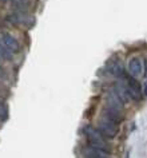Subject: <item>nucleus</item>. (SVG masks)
<instances>
[{
	"mask_svg": "<svg viewBox=\"0 0 147 158\" xmlns=\"http://www.w3.org/2000/svg\"><path fill=\"white\" fill-rule=\"evenodd\" d=\"M86 137L88 139V143L91 146H95V148H100L103 150H107V145L103 135L100 134V131L95 130L92 127H87L86 129Z\"/></svg>",
	"mask_w": 147,
	"mask_h": 158,
	"instance_id": "obj_1",
	"label": "nucleus"
},
{
	"mask_svg": "<svg viewBox=\"0 0 147 158\" xmlns=\"http://www.w3.org/2000/svg\"><path fill=\"white\" fill-rule=\"evenodd\" d=\"M99 131H100L102 135H104L107 138H115L118 134V125L106 119V118H103L99 122Z\"/></svg>",
	"mask_w": 147,
	"mask_h": 158,
	"instance_id": "obj_2",
	"label": "nucleus"
},
{
	"mask_svg": "<svg viewBox=\"0 0 147 158\" xmlns=\"http://www.w3.org/2000/svg\"><path fill=\"white\" fill-rule=\"evenodd\" d=\"M0 38H2V42L3 44L6 46V48L11 51L12 54H18L20 51V43L18 42V39L12 36L11 34L8 32H2L0 34Z\"/></svg>",
	"mask_w": 147,
	"mask_h": 158,
	"instance_id": "obj_3",
	"label": "nucleus"
},
{
	"mask_svg": "<svg viewBox=\"0 0 147 158\" xmlns=\"http://www.w3.org/2000/svg\"><path fill=\"white\" fill-rule=\"evenodd\" d=\"M126 87L127 91H129V95L131 99H141V86L138 85V82L135 81L134 77H127L126 78Z\"/></svg>",
	"mask_w": 147,
	"mask_h": 158,
	"instance_id": "obj_4",
	"label": "nucleus"
},
{
	"mask_svg": "<svg viewBox=\"0 0 147 158\" xmlns=\"http://www.w3.org/2000/svg\"><path fill=\"white\" fill-rule=\"evenodd\" d=\"M103 118H106V119H108L111 122H114V123L119 125L123 119V114L120 110H115V109H110V107H106L103 110Z\"/></svg>",
	"mask_w": 147,
	"mask_h": 158,
	"instance_id": "obj_5",
	"label": "nucleus"
},
{
	"mask_svg": "<svg viewBox=\"0 0 147 158\" xmlns=\"http://www.w3.org/2000/svg\"><path fill=\"white\" fill-rule=\"evenodd\" d=\"M129 73L131 77L137 78L139 75L143 74V60L139 58H133L129 63Z\"/></svg>",
	"mask_w": 147,
	"mask_h": 158,
	"instance_id": "obj_6",
	"label": "nucleus"
},
{
	"mask_svg": "<svg viewBox=\"0 0 147 158\" xmlns=\"http://www.w3.org/2000/svg\"><path fill=\"white\" fill-rule=\"evenodd\" d=\"M114 93L116 94V97L120 99L123 103H129L130 102V95H129V91H127V87L125 83H122V82H116V83L114 85Z\"/></svg>",
	"mask_w": 147,
	"mask_h": 158,
	"instance_id": "obj_7",
	"label": "nucleus"
},
{
	"mask_svg": "<svg viewBox=\"0 0 147 158\" xmlns=\"http://www.w3.org/2000/svg\"><path fill=\"white\" fill-rule=\"evenodd\" d=\"M84 157L88 158H106L108 157V152L103 150L100 148H95V146H90L84 150Z\"/></svg>",
	"mask_w": 147,
	"mask_h": 158,
	"instance_id": "obj_8",
	"label": "nucleus"
},
{
	"mask_svg": "<svg viewBox=\"0 0 147 158\" xmlns=\"http://www.w3.org/2000/svg\"><path fill=\"white\" fill-rule=\"evenodd\" d=\"M7 20L12 24H26V23H28V16H27L26 11H18L12 15H8Z\"/></svg>",
	"mask_w": 147,
	"mask_h": 158,
	"instance_id": "obj_9",
	"label": "nucleus"
},
{
	"mask_svg": "<svg viewBox=\"0 0 147 158\" xmlns=\"http://www.w3.org/2000/svg\"><path fill=\"white\" fill-rule=\"evenodd\" d=\"M123 102L119 99V98L116 97V94L112 93V94H110L108 97H107V107H110V109H115V110H123Z\"/></svg>",
	"mask_w": 147,
	"mask_h": 158,
	"instance_id": "obj_10",
	"label": "nucleus"
},
{
	"mask_svg": "<svg viewBox=\"0 0 147 158\" xmlns=\"http://www.w3.org/2000/svg\"><path fill=\"white\" fill-rule=\"evenodd\" d=\"M108 71L116 78H125V70H123V66H122V63L118 62V60H114V62L110 63Z\"/></svg>",
	"mask_w": 147,
	"mask_h": 158,
	"instance_id": "obj_11",
	"label": "nucleus"
},
{
	"mask_svg": "<svg viewBox=\"0 0 147 158\" xmlns=\"http://www.w3.org/2000/svg\"><path fill=\"white\" fill-rule=\"evenodd\" d=\"M10 3L16 11H27L31 6V0H10Z\"/></svg>",
	"mask_w": 147,
	"mask_h": 158,
	"instance_id": "obj_12",
	"label": "nucleus"
},
{
	"mask_svg": "<svg viewBox=\"0 0 147 158\" xmlns=\"http://www.w3.org/2000/svg\"><path fill=\"white\" fill-rule=\"evenodd\" d=\"M0 59H2V60H6V62L12 60V52L7 50L6 46L2 44V43H0Z\"/></svg>",
	"mask_w": 147,
	"mask_h": 158,
	"instance_id": "obj_13",
	"label": "nucleus"
},
{
	"mask_svg": "<svg viewBox=\"0 0 147 158\" xmlns=\"http://www.w3.org/2000/svg\"><path fill=\"white\" fill-rule=\"evenodd\" d=\"M6 78H7L6 71H4V69H3L2 66H0V79H6Z\"/></svg>",
	"mask_w": 147,
	"mask_h": 158,
	"instance_id": "obj_14",
	"label": "nucleus"
},
{
	"mask_svg": "<svg viewBox=\"0 0 147 158\" xmlns=\"http://www.w3.org/2000/svg\"><path fill=\"white\" fill-rule=\"evenodd\" d=\"M143 94H145V95L147 97V82L145 83V86H143Z\"/></svg>",
	"mask_w": 147,
	"mask_h": 158,
	"instance_id": "obj_15",
	"label": "nucleus"
},
{
	"mask_svg": "<svg viewBox=\"0 0 147 158\" xmlns=\"http://www.w3.org/2000/svg\"><path fill=\"white\" fill-rule=\"evenodd\" d=\"M143 70H146V71H145V75L147 77V60H146L145 63H143Z\"/></svg>",
	"mask_w": 147,
	"mask_h": 158,
	"instance_id": "obj_16",
	"label": "nucleus"
},
{
	"mask_svg": "<svg viewBox=\"0 0 147 158\" xmlns=\"http://www.w3.org/2000/svg\"><path fill=\"white\" fill-rule=\"evenodd\" d=\"M2 2H4V3H6V2H10V0H2Z\"/></svg>",
	"mask_w": 147,
	"mask_h": 158,
	"instance_id": "obj_17",
	"label": "nucleus"
},
{
	"mask_svg": "<svg viewBox=\"0 0 147 158\" xmlns=\"http://www.w3.org/2000/svg\"><path fill=\"white\" fill-rule=\"evenodd\" d=\"M0 118H2V113H0Z\"/></svg>",
	"mask_w": 147,
	"mask_h": 158,
	"instance_id": "obj_18",
	"label": "nucleus"
}]
</instances>
